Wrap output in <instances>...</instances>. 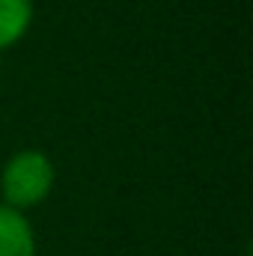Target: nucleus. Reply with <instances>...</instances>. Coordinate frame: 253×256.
<instances>
[{"instance_id":"1","label":"nucleus","mask_w":253,"mask_h":256,"mask_svg":"<svg viewBox=\"0 0 253 256\" xmlns=\"http://www.w3.org/2000/svg\"><path fill=\"white\" fill-rule=\"evenodd\" d=\"M54 179H57V173H54V164L45 152H39V149L15 152L0 173L3 206L24 212V208L45 202L48 194L54 191Z\"/></svg>"},{"instance_id":"2","label":"nucleus","mask_w":253,"mask_h":256,"mask_svg":"<svg viewBox=\"0 0 253 256\" xmlns=\"http://www.w3.org/2000/svg\"><path fill=\"white\" fill-rule=\"evenodd\" d=\"M0 256H36V236L24 212L0 202Z\"/></svg>"},{"instance_id":"3","label":"nucleus","mask_w":253,"mask_h":256,"mask_svg":"<svg viewBox=\"0 0 253 256\" xmlns=\"http://www.w3.org/2000/svg\"><path fill=\"white\" fill-rule=\"evenodd\" d=\"M33 24V0H0V51L24 39Z\"/></svg>"}]
</instances>
